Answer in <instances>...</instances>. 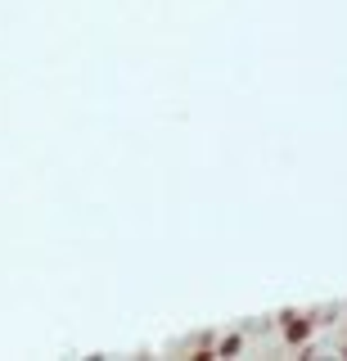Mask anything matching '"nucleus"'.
<instances>
[{
	"instance_id": "1",
	"label": "nucleus",
	"mask_w": 347,
	"mask_h": 361,
	"mask_svg": "<svg viewBox=\"0 0 347 361\" xmlns=\"http://www.w3.org/2000/svg\"><path fill=\"white\" fill-rule=\"evenodd\" d=\"M279 321H284V338H289V343H302V338L311 334V312H284Z\"/></svg>"
},
{
	"instance_id": "2",
	"label": "nucleus",
	"mask_w": 347,
	"mask_h": 361,
	"mask_svg": "<svg viewBox=\"0 0 347 361\" xmlns=\"http://www.w3.org/2000/svg\"><path fill=\"white\" fill-rule=\"evenodd\" d=\"M239 348H244V334H221L217 348H212V357H234Z\"/></svg>"
}]
</instances>
